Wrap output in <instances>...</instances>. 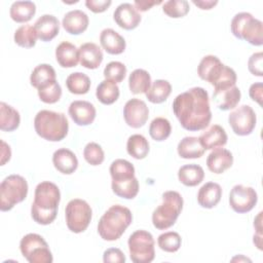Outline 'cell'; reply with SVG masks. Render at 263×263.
<instances>
[{
  "mask_svg": "<svg viewBox=\"0 0 263 263\" xmlns=\"http://www.w3.org/2000/svg\"><path fill=\"white\" fill-rule=\"evenodd\" d=\"M149 150V143L144 136L136 134L128 138L126 151L135 159H144L148 155Z\"/></svg>",
  "mask_w": 263,
  "mask_h": 263,
  "instance_id": "d590c367",
  "label": "cell"
},
{
  "mask_svg": "<svg viewBox=\"0 0 263 263\" xmlns=\"http://www.w3.org/2000/svg\"><path fill=\"white\" fill-rule=\"evenodd\" d=\"M204 178L203 168L195 163L185 164L181 166L178 171V179L179 181L188 187L197 186L202 182Z\"/></svg>",
  "mask_w": 263,
  "mask_h": 263,
  "instance_id": "f1b7e54d",
  "label": "cell"
},
{
  "mask_svg": "<svg viewBox=\"0 0 263 263\" xmlns=\"http://www.w3.org/2000/svg\"><path fill=\"white\" fill-rule=\"evenodd\" d=\"M110 175L113 182H124L135 178L134 165L125 159H115L110 165Z\"/></svg>",
  "mask_w": 263,
  "mask_h": 263,
  "instance_id": "836d02e7",
  "label": "cell"
},
{
  "mask_svg": "<svg viewBox=\"0 0 263 263\" xmlns=\"http://www.w3.org/2000/svg\"><path fill=\"white\" fill-rule=\"evenodd\" d=\"M233 163L232 153L225 148L214 149L206 158L208 168L214 174H222L231 167Z\"/></svg>",
  "mask_w": 263,
  "mask_h": 263,
  "instance_id": "d6986e66",
  "label": "cell"
},
{
  "mask_svg": "<svg viewBox=\"0 0 263 263\" xmlns=\"http://www.w3.org/2000/svg\"><path fill=\"white\" fill-rule=\"evenodd\" d=\"M57 80L54 69L48 64H40L36 66L30 76L31 85L37 89H41Z\"/></svg>",
  "mask_w": 263,
  "mask_h": 263,
  "instance_id": "484cf974",
  "label": "cell"
},
{
  "mask_svg": "<svg viewBox=\"0 0 263 263\" xmlns=\"http://www.w3.org/2000/svg\"><path fill=\"white\" fill-rule=\"evenodd\" d=\"M83 157L90 165H100L104 161L105 153L103 148L95 142H89L83 149Z\"/></svg>",
  "mask_w": 263,
  "mask_h": 263,
  "instance_id": "ee69618b",
  "label": "cell"
},
{
  "mask_svg": "<svg viewBox=\"0 0 263 263\" xmlns=\"http://www.w3.org/2000/svg\"><path fill=\"white\" fill-rule=\"evenodd\" d=\"M60 200L61 192L54 183L49 181L39 183L35 188L31 206L32 219L40 225L51 224L57 218Z\"/></svg>",
  "mask_w": 263,
  "mask_h": 263,
  "instance_id": "7a4b0ae2",
  "label": "cell"
},
{
  "mask_svg": "<svg viewBox=\"0 0 263 263\" xmlns=\"http://www.w3.org/2000/svg\"><path fill=\"white\" fill-rule=\"evenodd\" d=\"M236 80H237V77H236V73L235 71L226 66L224 67L221 75L219 76L218 80L214 83V92H218V91H222V90H225V89H228L232 86L235 85L236 83Z\"/></svg>",
  "mask_w": 263,
  "mask_h": 263,
  "instance_id": "f6af8a7d",
  "label": "cell"
},
{
  "mask_svg": "<svg viewBox=\"0 0 263 263\" xmlns=\"http://www.w3.org/2000/svg\"><path fill=\"white\" fill-rule=\"evenodd\" d=\"M162 1H155V0H136L134 2V6L138 11H147L152 6L161 4Z\"/></svg>",
  "mask_w": 263,
  "mask_h": 263,
  "instance_id": "816d5d0a",
  "label": "cell"
},
{
  "mask_svg": "<svg viewBox=\"0 0 263 263\" xmlns=\"http://www.w3.org/2000/svg\"><path fill=\"white\" fill-rule=\"evenodd\" d=\"M151 76L144 69L134 70L128 77V87L132 93H146L151 86Z\"/></svg>",
  "mask_w": 263,
  "mask_h": 263,
  "instance_id": "1f68e13d",
  "label": "cell"
},
{
  "mask_svg": "<svg viewBox=\"0 0 263 263\" xmlns=\"http://www.w3.org/2000/svg\"><path fill=\"white\" fill-rule=\"evenodd\" d=\"M253 241H254L255 246H256L259 250H262V235H260V234H254Z\"/></svg>",
  "mask_w": 263,
  "mask_h": 263,
  "instance_id": "9f6ffc18",
  "label": "cell"
},
{
  "mask_svg": "<svg viewBox=\"0 0 263 263\" xmlns=\"http://www.w3.org/2000/svg\"><path fill=\"white\" fill-rule=\"evenodd\" d=\"M126 75V67L121 62L113 61L107 64L104 69V77L106 80L114 83L121 82Z\"/></svg>",
  "mask_w": 263,
  "mask_h": 263,
  "instance_id": "7bdbcfd3",
  "label": "cell"
},
{
  "mask_svg": "<svg viewBox=\"0 0 263 263\" xmlns=\"http://www.w3.org/2000/svg\"><path fill=\"white\" fill-rule=\"evenodd\" d=\"M11 156V150L9 145H7L3 140H1V165H4L9 161Z\"/></svg>",
  "mask_w": 263,
  "mask_h": 263,
  "instance_id": "f5cc1de1",
  "label": "cell"
},
{
  "mask_svg": "<svg viewBox=\"0 0 263 263\" xmlns=\"http://www.w3.org/2000/svg\"><path fill=\"white\" fill-rule=\"evenodd\" d=\"M228 122L235 135L249 136L256 126V113L251 106L241 105L230 112Z\"/></svg>",
  "mask_w": 263,
  "mask_h": 263,
  "instance_id": "8fae6325",
  "label": "cell"
},
{
  "mask_svg": "<svg viewBox=\"0 0 263 263\" xmlns=\"http://www.w3.org/2000/svg\"><path fill=\"white\" fill-rule=\"evenodd\" d=\"M38 97L40 101L46 104H54L60 101L62 97V87L55 80L51 84L38 89Z\"/></svg>",
  "mask_w": 263,
  "mask_h": 263,
  "instance_id": "bcb514c9",
  "label": "cell"
},
{
  "mask_svg": "<svg viewBox=\"0 0 263 263\" xmlns=\"http://www.w3.org/2000/svg\"><path fill=\"white\" fill-rule=\"evenodd\" d=\"M130 260L134 263H150L155 258L154 238L146 230H137L127 240Z\"/></svg>",
  "mask_w": 263,
  "mask_h": 263,
  "instance_id": "ba28073f",
  "label": "cell"
},
{
  "mask_svg": "<svg viewBox=\"0 0 263 263\" xmlns=\"http://www.w3.org/2000/svg\"><path fill=\"white\" fill-rule=\"evenodd\" d=\"M103 261L105 263H124L125 256L122 251L118 248L107 249L103 254Z\"/></svg>",
  "mask_w": 263,
  "mask_h": 263,
  "instance_id": "c3c4849f",
  "label": "cell"
},
{
  "mask_svg": "<svg viewBox=\"0 0 263 263\" xmlns=\"http://www.w3.org/2000/svg\"><path fill=\"white\" fill-rule=\"evenodd\" d=\"M241 98L240 90L237 86H232L228 89L214 92L213 100L215 101V104L217 107L222 111H228L231 109H234Z\"/></svg>",
  "mask_w": 263,
  "mask_h": 263,
  "instance_id": "4316f807",
  "label": "cell"
},
{
  "mask_svg": "<svg viewBox=\"0 0 263 263\" xmlns=\"http://www.w3.org/2000/svg\"><path fill=\"white\" fill-rule=\"evenodd\" d=\"M24 258L30 263H51L52 254L44 238L37 233L26 234L20 242Z\"/></svg>",
  "mask_w": 263,
  "mask_h": 263,
  "instance_id": "9c48e42d",
  "label": "cell"
},
{
  "mask_svg": "<svg viewBox=\"0 0 263 263\" xmlns=\"http://www.w3.org/2000/svg\"><path fill=\"white\" fill-rule=\"evenodd\" d=\"M52 163L55 170L64 175H71L78 167L76 155L67 148H60L53 152Z\"/></svg>",
  "mask_w": 263,
  "mask_h": 263,
  "instance_id": "ffe728a7",
  "label": "cell"
},
{
  "mask_svg": "<svg viewBox=\"0 0 263 263\" xmlns=\"http://www.w3.org/2000/svg\"><path fill=\"white\" fill-rule=\"evenodd\" d=\"M38 38L43 42L51 41L60 32L59 20L52 14L41 15L34 24Z\"/></svg>",
  "mask_w": 263,
  "mask_h": 263,
  "instance_id": "e0dca14e",
  "label": "cell"
},
{
  "mask_svg": "<svg viewBox=\"0 0 263 263\" xmlns=\"http://www.w3.org/2000/svg\"><path fill=\"white\" fill-rule=\"evenodd\" d=\"M225 65L216 55H205L201 59L198 67L197 74L200 79L208 81L211 85L218 80Z\"/></svg>",
  "mask_w": 263,
  "mask_h": 263,
  "instance_id": "2e32d148",
  "label": "cell"
},
{
  "mask_svg": "<svg viewBox=\"0 0 263 263\" xmlns=\"http://www.w3.org/2000/svg\"><path fill=\"white\" fill-rule=\"evenodd\" d=\"M262 92H263V84L262 82H256V83H253L251 86H250V89H249V95H250V98L257 102L260 106H262Z\"/></svg>",
  "mask_w": 263,
  "mask_h": 263,
  "instance_id": "f907efd6",
  "label": "cell"
},
{
  "mask_svg": "<svg viewBox=\"0 0 263 263\" xmlns=\"http://www.w3.org/2000/svg\"><path fill=\"white\" fill-rule=\"evenodd\" d=\"M222 197V188L218 183L208 182L203 184L197 192V202L201 208H215Z\"/></svg>",
  "mask_w": 263,
  "mask_h": 263,
  "instance_id": "7402d4cb",
  "label": "cell"
},
{
  "mask_svg": "<svg viewBox=\"0 0 263 263\" xmlns=\"http://www.w3.org/2000/svg\"><path fill=\"white\" fill-rule=\"evenodd\" d=\"M100 43L106 52L110 54H120L125 50L124 38L113 29H104L100 34Z\"/></svg>",
  "mask_w": 263,
  "mask_h": 263,
  "instance_id": "603a6c76",
  "label": "cell"
},
{
  "mask_svg": "<svg viewBox=\"0 0 263 263\" xmlns=\"http://www.w3.org/2000/svg\"><path fill=\"white\" fill-rule=\"evenodd\" d=\"M21 123V116L17 110L10 105L0 103V129L3 132H13Z\"/></svg>",
  "mask_w": 263,
  "mask_h": 263,
  "instance_id": "4dcf8cb0",
  "label": "cell"
},
{
  "mask_svg": "<svg viewBox=\"0 0 263 263\" xmlns=\"http://www.w3.org/2000/svg\"><path fill=\"white\" fill-rule=\"evenodd\" d=\"M171 133H172L171 123L164 117L154 118L149 125V135L153 140L157 142L166 140L170 137Z\"/></svg>",
  "mask_w": 263,
  "mask_h": 263,
  "instance_id": "ab89813d",
  "label": "cell"
},
{
  "mask_svg": "<svg viewBox=\"0 0 263 263\" xmlns=\"http://www.w3.org/2000/svg\"><path fill=\"white\" fill-rule=\"evenodd\" d=\"M36 13V5L32 1H15L11 4L9 15L15 23H27Z\"/></svg>",
  "mask_w": 263,
  "mask_h": 263,
  "instance_id": "f546056e",
  "label": "cell"
},
{
  "mask_svg": "<svg viewBox=\"0 0 263 263\" xmlns=\"http://www.w3.org/2000/svg\"><path fill=\"white\" fill-rule=\"evenodd\" d=\"M132 222L133 215L129 209L114 204L101 217L98 224V232L104 240L114 241L121 237Z\"/></svg>",
  "mask_w": 263,
  "mask_h": 263,
  "instance_id": "3957f363",
  "label": "cell"
},
{
  "mask_svg": "<svg viewBox=\"0 0 263 263\" xmlns=\"http://www.w3.org/2000/svg\"><path fill=\"white\" fill-rule=\"evenodd\" d=\"M230 28L237 39H243L255 46L263 44V24L250 12L236 13L231 21Z\"/></svg>",
  "mask_w": 263,
  "mask_h": 263,
  "instance_id": "8992f818",
  "label": "cell"
},
{
  "mask_svg": "<svg viewBox=\"0 0 263 263\" xmlns=\"http://www.w3.org/2000/svg\"><path fill=\"white\" fill-rule=\"evenodd\" d=\"M262 62H263V53L261 51L253 53L248 62V69L249 71L258 77L263 76V70H262Z\"/></svg>",
  "mask_w": 263,
  "mask_h": 263,
  "instance_id": "7dc6e473",
  "label": "cell"
},
{
  "mask_svg": "<svg viewBox=\"0 0 263 263\" xmlns=\"http://www.w3.org/2000/svg\"><path fill=\"white\" fill-rule=\"evenodd\" d=\"M112 4L110 0H86L85 6L95 13H101L107 10V8Z\"/></svg>",
  "mask_w": 263,
  "mask_h": 263,
  "instance_id": "681fc988",
  "label": "cell"
},
{
  "mask_svg": "<svg viewBox=\"0 0 263 263\" xmlns=\"http://www.w3.org/2000/svg\"><path fill=\"white\" fill-rule=\"evenodd\" d=\"M89 24L88 16L85 12L79 9H74L67 12L62 21L65 31L72 35H79L83 33Z\"/></svg>",
  "mask_w": 263,
  "mask_h": 263,
  "instance_id": "44dd1931",
  "label": "cell"
},
{
  "mask_svg": "<svg viewBox=\"0 0 263 263\" xmlns=\"http://www.w3.org/2000/svg\"><path fill=\"white\" fill-rule=\"evenodd\" d=\"M55 60L63 68H73L79 63V49L69 41H63L55 48Z\"/></svg>",
  "mask_w": 263,
  "mask_h": 263,
  "instance_id": "d4e9b609",
  "label": "cell"
},
{
  "mask_svg": "<svg viewBox=\"0 0 263 263\" xmlns=\"http://www.w3.org/2000/svg\"><path fill=\"white\" fill-rule=\"evenodd\" d=\"M192 3L202 10H209V9H212L214 6H216L218 4V1H216V0L215 1H213V0H205V1L204 0H200V1L193 0Z\"/></svg>",
  "mask_w": 263,
  "mask_h": 263,
  "instance_id": "db71d44e",
  "label": "cell"
},
{
  "mask_svg": "<svg viewBox=\"0 0 263 263\" xmlns=\"http://www.w3.org/2000/svg\"><path fill=\"white\" fill-rule=\"evenodd\" d=\"M68 113L77 125L86 126L93 122L97 111L90 102L74 101L70 104Z\"/></svg>",
  "mask_w": 263,
  "mask_h": 263,
  "instance_id": "9a60e30c",
  "label": "cell"
},
{
  "mask_svg": "<svg viewBox=\"0 0 263 263\" xmlns=\"http://www.w3.org/2000/svg\"><path fill=\"white\" fill-rule=\"evenodd\" d=\"M189 3L186 0H170L162 5V11L173 18L185 16L189 12Z\"/></svg>",
  "mask_w": 263,
  "mask_h": 263,
  "instance_id": "b9f144b4",
  "label": "cell"
},
{
  "mask_svg": "<svg viewBox=\"0 0 263 263\" xmlns=\"http://www.w3.org/2000/svg\"><path fill=\"white\" fill-rule=\"evenodd\" d=\"M91 208L83 199H71L66 205V224L68 229L74 233H81L85 231L91 221Z\"/></svg>",
  "mask_w": 263,
  "mask_h": 263,
  "instance_id": "30bf717a",
  "label": "cell"
},
{
  "mask_svg": "<svg viewBox=\"0 0 263 263\" xmlns=\"http://www.w3.org/2000/svg\"><path fill=\"white\" fill-rule=\"evenodd\" d=\"M66 86L71 93L84 95L90 88V79L84 73L74 72L67 77Z\"/></svg>",
  "mask_w": 263,
  "mask_h": 263,
  "instance_id": "8d00e7d4",
  "label": "cell"
},
{
  "mask_svg": "<svg viewBox=\"0 0 263 263\" xmlns=\"http://www.w3.org/2000/svg\"><path fill=\"white\" fill-rule=\"evenodd\" d=\"M198 139L204 150H214L216 148L225 146L228 137L225 129L221 125L214 124Z\"/></svg>",
  "mask_w": 263,
  "mask_h": 263,
  "instance_id": "cb8c5ba5",
  "label": "cell"
},
{
  "mask_svg": "<svg viewBox=\"0 0 263 263\" xmlns=\"http://www.w3.org/2000/svg\"><path fill=\"white\" fill-rule=\"evenodd\" d=\"M28 194V183L20 175H9L0 184V210L10 211L15 204L25 200Z\"/></svg>",
  "mask_w": 263,
  "mask_h": 263,
  "instance_id": "52a82bcc",
  "label": "cell"
},
{
  "mask_svg": "<svg viewBox=\"0 0 263 263\" xmlns=\"http://www.w3.org/2000/svg\"><path fill=\"white\" fill-rule=\"evenodd\" d=\"M37 38L38 36L35 31V28L34 26H31V25L21 26L15 30L14 36H13L14 42L18 46L25 47V48H31L35 46Z\"/></svg>",
  "mask_w": 263,
  "mask_h": 263,
  "instance_id": "74e56055",
  "label": "cell"
},
{
  "mask_svg": "<svg viewBox=\"0 0 263 263\" xmlns=\"http://www.w3.org/2000/svg\"><path fill=\"white\" fill-rule=\"evenodd\" d=\"M112 191L119 197L125 199H133L139 193V181L135 177L132 180L124 182H113L111 183Z\"/></svg>",
  "mask_w": 263,
  "mask_h": 263,
  "instance_id": "f35d334b",
  "label": "cell"
},
{
  "mask_svg": "<svg viewBox=\"0 0 263 263\" xmlns=\"http://www.w3.org/2000/svg\"><path fill=\"white\" fill-rule=\"evenodd\" d=\"M119 87L117 84L106 79L101 81L96 89V97L98 101L104 105H111L115 103L119 98Z\"/></svg>",
  "mask_w": 263,
  "mask_h": 263,
  "instance_id": "e575fe53",
  "label": "cell"
},
{
  "mask_svg": "<svg viewBox=\"0 0 263 263\" xmlns=\"http://www.w3.org/2000/svg\"><path fill=\"white\" fill-rule=\"evenodd\" d=\"M262 212H260L258 214V216L255 218L254 220V227H255V230H256V234H260L262 235Z\"/></svg>",
  "mask_w": 263,
  "mask_h": 263,
  "instance_id": "11a10c76",
  "label": "cell"
},
{
  "mask_svg": "<svg viewBox=\"0 0 263 263\" xmlns=\"http://www.w3.org/2000/svg\"><path fill=\"white\" fill-rule=\"evenodd\" d=\"M171 92V83L164 79H157L151 83L150 88L146 92V98L153 104H161L166 101Z\"/></svg>",
  "mask_w": 263,
  "mask_h": 263,
  "instance_id": "d6a6232c",
  "label": "cell"
},
{
  "mask_svg": "<svg viewBox=\"0 0 263 263\" xmlns=\"http://www.w3.org/2000/svg\"><path fill=\"white\" fill-rule=\"evenodd\" d=\"M183 209L182 195L174 190L165 191L162 194V203L152 214L153 226L158 230H165L172 227Z\"/></svg>",
  "mask_w": 263,
  "mask_h": 263,
  "instance_id": "5b68a950",
  "label": "cell"
},
{
  "mask_svg": "<svg viewBox=\"0 0 263 263\" xmlns=\"http://www.w3.org/2000/svg\"><path fill=\"white\" fill-rule=\"evenodd\" d=\"M149 109L146 103L140 99L128 100L123 108V118L125 123L133 128H140L147 122Z\"/></svg>",
  "mask_w": 263,
  "mask_h": 263,
  "instance_id": "4fadbf2b",
  "label": "cell"
},
{
  "mask_svg": "<svg viewBox=\"0 0 263 263\" xmlns=\"http://www.w3.org/2000/svg\"><path fill=\"white\" fill-rule=\"evenodd\" d=\"M113 18L121 29L134 30L141 22V14L136 9L134 4L121 3L115 8Z\"/></svg>",
  "mask_w": 263,
  "mask_h": 263,
  "instance_id": "5bb4252c",
  "label": "cell"
},
{
  "mask_svg": "<svg viewBox=\"0 0 263 263\" xmlns=\"http://www.w3.org/2000/svg\"><path fill=\"white\" fill-rule=\"evenodd\" d=\"M177 151L179 156L184 159H194L201 157L205 150L201 146L198 138L185 137L179 142Z\"/></svg>",
  "mask_w": 263,
  "mask_h": 263,
  "instance_id": "83f0119b",
  "label": "cell"
},
{
  "mask_svg": "<svg viewBox=\"0 0 263 263\" xmlns=\"http://www.w3.org/2000/svg\"><path fill=\"white\" fill-rule=\"evenodd\" d=\"M158 247L167 253H175L177 252L182 243V238L178 232L175 231H167L161 233L157 238Z\"/></svg>",
  "mask_w": 263,
  "mask_h": 263,
  "instance_id": "60d3db41",
  "label": "cell"
},
{
  "mask_svg": "<svg viewBox=\"0 0 263 263\" xmlns=\"http://www.w3.org/2000/svg\"><path fill=\"white\" fill-rule=\"evenodd\" d=\"M258 201V195L254 188L243 185H235L229 193V204L231 209L238 213L245 214L252 211Z\"/></svg>",
  "mask_w": 263,
  "mask_h": 263,
  "instance_id": "7c38bea8",
  "label": "cell"
},
{
  "mask_svg": "<svg viewBox=\"0 0 263 263\" xmlns=\"http://www.w3.org/2000/svg\"><path fill=\"white\" fill-rule=\"evenodd\" d=\"M79 63L86 69H97L103 62L104 55L100 46L93 42H86L80 45Z\"/></svg>",
  "mask_w": 263,
  "mask_h": 263,
  "instance_id": "ac0fdd59",
  "label": "cell"
},
{
  "mask_svg": "<svg viewBox=\"0 0 263 263\" xmlns=\"http://www.w3.org/2000/svg\"><path fill=\"white\" fill-rule=\"evenodd\" d=\"M34 128L42 139L50 142H60L68 135L69 123L64 113L41 110L34 118Z\"/></svg>",
  "mask_w": 263,
  "mask_h": 263,
  "instance_id": "277c9868",
  "label": "cell"
},
{
  "mask_svg": "<svg viewBox=\"0 0 263 263\" xmlns=\"http://www.w3.org/2000/svg\"><path fill=\"white\" fill-rule=\"evenodd\" d=\"M173 112L183 128L189 132L204 129L212 119L208 91L196 86L178 95L173 102Z\"/></svg>",
  "mask_w": 263,
  "mask_h": 263,
  "instance_id": "6da1fadb",
  "label": "cell"
}]
</instances>
